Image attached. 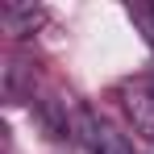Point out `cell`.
<instances>
[{
	"label": "cell",
	"mask_w": 154,
	"mask_h": 154,
	"mask_svg": "<svg viewBox=\"0 0 154 154\" xmlns=\"http://www.w3.org/2000/svg\"><path fill=\"white\" fill-rule=\"evenodd\" d=\"M79 137H83V146L92 154H133L125 133H117V129L100 121L96 112H79Z\"/></svg>",
	"instance_id": "1"
},
{
	"label": "cell",
	"mask_w": 154,
	"mask_h": 154,
	"mask_svg": "<svg viewBox=\"0 0 154 154\" xmlns=\"http://www.w3.org/2000/svg\"><path fill=\"white\" fill-rule=\"evenodd\" d=\"M125 112H129V121H133L137 133L154 137V79L125 88Z\"/></svg>",
	"instance_id": "2"
},
{
	"label": "cell",
	"mask_w": 154,
	"mask_h": 154,
	"mask_svg": "<svg viewBox=\"0 0 154 154\" xmlns=\"http://www.w3.org/2000/svg\"><path fill=\"white\" fill-rule=\"evenodd\" d=\"M38 21H42L38 8H4V25L13 29V33H25V29H33Z\"/></svg>",
	"instance_id": "3"
}]
</instances>
